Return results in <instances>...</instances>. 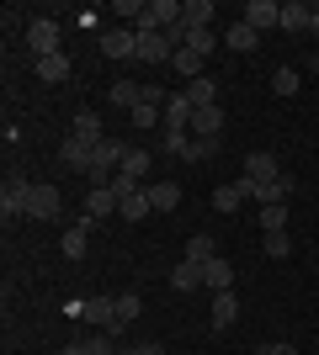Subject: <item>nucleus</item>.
Segmentation results:
<instances>
[{
  "instance_id": "19",
  "label": "nucleus",
  "mask_w": 319,
  "mask_h": 355,
  "mask_svg": "<svg viewBox=\"0 0 319 355\" xmlns=\"http://www.w3.org/2000/svg\"><path fill=\"white\" fill-rule=\"evenodd\" d=\"M186 101L192 106H218V80H213V74L192 80V85H186Z\"/></svg>"
},
{
  "instance_id": "7",
  "label": "nucleus",
  "mask_w": 319,
  "mask_h": 355,
  "mask_svg": "<svg viewBox=\"0 0 319 355\" xmlns=\"http://www.w3.org/2000/svg\"><path fill=\"white\" fill-rule=\"evenodd\" d=\"M27 191H32V180H22V175L6 180V191H0V212H6V223L27 218Z\"/></svg>"
},
{
  "instance_id": "36",
  "label": "nucleus",
  "mask_w": 319,
  "mask_h": 355,
  "mask_svg": "<svg viewBox=\"0 0 319 355\" xmlns=\"http://www.w3.org/2000/svg\"><path fill=\"white\" fill-rule=\"evenodd\" d=\"M288 250H293L288 234H266V254H272V260H288Z\"/></svg>"
},
{
  "instance_id": "2",
  "label": "nucleus",
  "mask_w": 319,
  "mask_h": 355,
  "mask_svg": "<svg viewBox=\"0 0 319 355\" xmlns=\"http://www.w3.org/2000/svg\"><path fill=\"white\" fill-rule=\"evenodd\" d=\"M27 48L38 53V59L59 53V21H54V16H32L27 21Z\"/></svg>"
},
{
  "instance_id": "21",
  "label": "nucleus",
  "mask_w": 319,
  "mask_h": 355,
  "mask_svg": "<svg viewBox=\"0 0 319 355\" xmlns=\"http://www.w3.org/2000/svg\"><path fill=\"white\" fill-rule=\"evenodd\" d=\"M170 286H176V292H197V286H202V266H192V260H181V266H176V270H170Z\"/></svg>"
},
{
  "instance_id": "3",
  "label": "nucleus",
  "mask_w": 319,
  "mask_h": 355,
  "mask_svg": "<svg viewBox=\"0 0 319 355\" xmlns=\"http://www.w3.org/2000/svg\"><path fill=\"white\" fill-rule=\"evenodd\" d=\"M59 212H64L59 186H43V180H32V191H27V218H59Z\"/></svg>"
},
{
  "instance_id": "18",
  "label": "nucleus",
  "mask_w": 319,
  "mask_h": 355,
  "mask_svg": "<svg viewBox=\"0 0 319 355\" xmlns=\"http://www.w3.org/2000/svg\"><path fill=\"white\" fill-rule=\"evenodd\" d=\"M38 80H48V85H64V80H69V59H64V53H48V59H38Z\"/></svg>"
},
{
  "instance_id": "25",
  "label": "nucleus",
  "mask_w": 319,
  "mask_h": 355,
  "mask_svg": "<svg viewBox=\"0 0 319 355\" xmlns=\"http://www.w3.org/2000/svg\"><path fill=\"white\" fill-rule=\"evenodd\" d=\"M261 228L266 234H288V202H266L261 207Z\"/></svg>"
},
{
  "instance_id": "8",
  "label": "nucleus",
  "mask_w": 319,
  "mask_h": 355,
  "mask_svg": "<svg viewBox=\"0 0 319 355\" xmlns=\"http://www.w3.org/2000/svg\"><path fill=\"white\" fill-rule=\"evenodd\" d=\"M240 21L245 27H277V21H282V6H277V0H250V6H245L240 11Z\"/></svg>"
},
{
  "instance_id": "11",
  "label": "nucleus",
  "mask_w": 319,
  "mask_h": 355,
  "mask_svg": "<svg viewBox=\"0 0 319 355\" xmlns=\"http://www.w3.org/2000/svg\"><path fill=\"white\" fill-rule=\"evenodd\" d=\"M117 207H122V196L112 191V186H91V191H85V218L101 223L106 212H117Z\"/></svg>"
},
{
  "instance_id": "33",
  "label": "nucleus",
  "mask_w": 319,
  "mask_h": 355,
  "mask_svg": "<svg viewBox=\"0 0 319 355\" xmlns=\"http://www.w3.org/2000/svg\"><path fill=\"white\" fill-rule=\"evenodd\" d=\"M186 48H192V53H202V59H208L213 48H218V32H213V27H202V32H186Z\"/></svg>"
},
{
  "instance_id": "15",
  "label": "nucleus",
  "mask_w": 319,
  "mask_h": 355,
  "mask_svg": "<svg viewBox=\"0 0 319 355\" xmlns=\"http://www.w3.org/2000/svg\"><path fill=\"white\" fill-rule=\"evenodd\" d=\"M234 318H240V302H234V292H218V297H213V329L224 334V329H234Z\"/></svg>"
},
{
  "instance_id": "39",
  "label": "nucleus",
  "mask_w": 319,
  "mask_h": 355,
  "mask_svg": "<svg viewBox=\"0 0 319 355\" xmlns=\"http://www.w3.org/2000/svg\"><path fill=\"white\" fill-rule=\"evenodd\" d=\"M261 355H298V350H293V345H282V340H277V345H266V350H261Z\"/></svg>"
},
{
  "instance_id": "24",
  "label": "nucleus",
  "mask_w": 319,
  "mask_h": 355,
  "mask_svg": "<svg viewBox=\"0 0 319 355\" xmlns=\"http://www.w3.org/2000/svg\"><path fill=\"white\" fill-rule=\"evenodd\" d=\"M128 117H133V128H138V133H149V128H160V122H165V106H149V101H138L133 112H128Z\"/></svg>"
},
{
  "instance_id": "23",
  "label": "nucleus",
  "mask_w": 319,
  "mask_h": 355,
  "mask_svg": "<svg viewBox=\"0 0 319 355\" xmlns=\"http://www.w3.org/2000/svg\"><path fill=\"white\" fill-rule=\"evenodd\" d=\"M176 74H181L186 85H192V80H202V53H192V48H176Z\"/></svg>"
},
{
  "instance_id": "4",
  "label": "nucleus",
  "mask_w": 319,
  "mask_h": 355,
  "mask_svg": "<svg viewBox=\"0 0 319 355\" xmlns=\"http://www.w3.org/2000/svg\"><path fill=\"white\" fill-rule=\"evenodd\" d=\"M59 164L64 170H85V175H91V164H96V144H85V138H64L59 144Z\"/></svg>"
},
{
  "instance_id": "9",
  "label": "nucleus",
  "mask_w": 319,
  "mask_h": 355,
  "mask_svg": "<svg viewBox=\"0 0 319 355\" xmlns=\"http://www.w3.org/2000/svg\"><path fill=\"white\" fill-rule=\"evenodd\" d=\"M91 228H96V218H80L75 228H64V239H59L64 260H80V254H85V244H91Z\"/></svg>"
},
{
  "instance_id": "14",
  "label": "nucleus",
  "mask_w": 319,
  "mask_h": 355,
  "mask_svg": "<svg viewBox=\"0 0 319 355\" xmlns=\"http://www.w3.org/2000/svg\"><path fill=\"white\" fill-rule=\"evenodd\" d=\"M213 16H218V11H213V0H186V6H181V27L202 32V27H213Z\"/></svg>"
},
{
  "instance_id": "12",
  "label": "nucleus",
  "mask_w": 319,
  "mask_h": 355,
  "mask_svg": "<svg viewBox=\"0 0 319 355\" xmlns=\"http://www.w3.org/2000/svg\"><path fill=\"white\" fill-rule=\"evenodd\" d=\"M218 128H224V112H218V106H197L186 133H192V138H218Z\"/></svg>"
},
{
  "instance_id": "41",
  "label": "nucleus",
  "mask_w": 319,
  "mask_h": 355,
  "mask_svg": "<svg viewBox=\"0 0 319 355\" xmlns=\"http://www.w3.org/2000/svg\"><path fill=\"white\" fill-rule=\"evenodd\" d=\"M309 74H319V53H309Z\"/></svg>"
},
{
  "instance_id": "37",
  "label": "nucleus",
  "mask_w": 319,
  "mask_h": 355,
  "mask_svg": "<svg viewBox=\"0 0 319 355\" xmlns=\"http://www.w3.org/2000/svg\"><path fill=\"white\" fill-rule=\"evenodd\" d=\"M112 191H117V196H133V191H144V186H138L133 175H122V170H117V175H112Z\"/></svg>"
},
{
  "instance_id": "13",
  "label": "nucleus",
  "mask_w": 319,
  "mask_h": 355,
  "mask_svg": "<svg viewBox=\"0 0 319 355\" xmlns=\"http://www.w3.org/2000/svg\"><path fill=\"white\" fill-rule=\"evenodd\" d=\"M256 43H261V32H256V27H245V21L224 27V48H229V53H256Z\"/></svg>"
},
{
  "instance_id": "22",
  "label": "nucleus",
  "mask_w": 319,
  "mask_h": 355,
  "mask_svg": "<svg viewBox=\"0 0 319 355\" xmlns=\"http://www.w3.org/2000/svg\"><path fill=\"white\" fill-rule=\"evenodd\" d=\"M117 212H122L128 223H144V218L154 212V207H149V186H144V191H133V196H122V207H117Z\"/></svg>"
},
{
  "instance_id": "1",
  "label": "nucleus",
  "mask_w": 319,
  "mask_h": 355,
  "mask_svg": "<svg viewBox=\"0 0 319 355\" xmlns=\"http://www.w3.org/2000/svg\"><path fill=\"white\" fill-rule=\"evenodd\" d=\"M80 318L96 324L101 334H112V340L122 334V324H117V297H85V302H80Z\"/></svg>"
},
{
  "instance_id": "5",
  "label": "nucleus",
  "mask_w": 319,
  "mask_h": 355,
  "mask_svg": "<svg viewBox=\"0 0 319 355\" xmlns=\"http://www.w3.org/2000/svg\"><path fill=\"white\" fill-rule=\"evenodd\" d=\"M138 64H170L176 59V48H170V37L165 32H138V53H133Z\"/></svg>"
},
{
  "instance_id": "34",
  "label": "nucleus",
  "mask_w": 319,
  "mask_h": 355,
  "mask_svg": "<svg viewBox=\"0 0 319 355\" xmlns=\"http://www.w3.org/2000/svg\"><path fill=\"white\" fill-rule=\"evenodd\" d=\"M138 313H144V308H138V292H122L117 297V324H133Z\"/></svg>"
},
{
  "instance_id": "38",
  "label": "nucleus",
  "mask_w": 319,
  "mask_h": 355,
  "mask_svg": "<svg viewBox=\"0 0 319 355\" xmlns=\"http://www.w3.org/2000/svg\"><path fill=\"white\" fill-rule=\"evenodd\" d=\"M117 355H165V345H160V340H144V345H133V350H117Z\"/></svg>"
},
{
  "instance_id": "35",
  "label": "nucleus",
  "mask_w": 319,
  "mask_h": 355,
  "mask_svg": "<svg viewBox=\"0 0 319 355\" xmlns=\"http://www.w3.org/2000/svg\"><path fill=\"white\" fill-rule=\"evenodd\" d=\"M112 11H117V16H128V21H133V27H138V21H144V11H149V6H144V0H117Z\"/></svg>"
},
{
  "instance_id": "10",
  "label": "nucleus",
  "mask_w": 319,
  "mask_h": 355,
  "mask_svg": "<svg viewBox=\"0 0 319 355\" xmlns=\"http://www.w3.org/2000/svg\"><path fill=\"white\" fill-rule=\"evenodd\" d=\"M202 286H213V297H218V292H234V266H229L224 254H213L208 266H202Z\"/></svg>"
},
{
  "instance_id": "27",
  "label": "nucleus",
  "mask_w": 319,
  "mask_h": 355,
  "mask_svg": "<svg viewBox=\"0 0 319 355\" xmlns=\"http://www.w3.org/2000/svg\"><path fill=\"white\" fill-rule=\"evenodd\" d=\"M240 202H245V180H234V186H218V191H213V207H218V212H240Z\"/></svg>"
},
{
  "instance_id": "28",
  "label": "nucleus",
  "mask_w": 319,
  "mask_h": 355,
  "mask_svg": "<svg viewBox=\"0 0 319 355\" xmlns=\"http://www.w3.org/2000/svg\"><path fill=\"white\" fill-rule=\"evenodd\" d=\"M282 32H309V6L304 0H293V6H282V21H277Z\"/></svg>"
},
{
  "instance_id": "17",
  "label": "nucleus",
  "mask_w": 319,
  "mask_h": 355,
  "mask_svg": "<svg viewBox=\"0 0 319 355\" xmlns=\"http://www.w3.org/2000/svg\"><path fill=\"white\" fill-rule=\"evenodd\" d=\"M293 186H298V180H293L288 170H282V175H277L272 186H256V202H261V207H266V202H288V196H293Z\"/></svg>"
},
{
  "instance_id": "26",
  "label": "nucleus",
  "mask_w": 319,
  "mask_h": 355,
  "mask_svg": "<svg viewBox=\"0 0 319 355\" xmlns=\"http://www.w3.org/2000/svg\"><path fill=\"white\" fill-rule=\"evenodd\" d=\"M106 96H112V101H117L122 112H133V106L144 101V85H133V80H117V85L106 90Z\"/></svg>"
},
{
  "instance_id": "29",
  "label": "nucleus",
  "mask_w": 319,
  "mask_h": 355,
  "mask_svg": "<svg viewBox=\"0 0 319 355\" xmlns=\"http://www.w3.org/2000/svg\"><path fill=\"white\" fill-rule=\"evenodd\" d=\"M75 138H85V144H101V117L96 112H75Z\"/></svg>"
},
{
  "instance_id": "6",
  "label": "nucleus",
  "mask_w": 319,
  "mask_h": 355,
  "mask_svg": "<svg viewBox=\"0 0 319 355\" xmlns=\"http://www.w3.org/2000/svg\"><path fill=\"white\" fill-rule=\"evenodd\" d=\"M101 53L106 59H133L138 53V32L133 27H106L101 32Z\"/></svg>"
},
{
  "instance_id": "31",
  "label": "nucleus",
  "mask_w": 319,
  "mask_h": 355,
  "mask_svg": "<svg viewBox=\"0 0 319 355\" xmlns=\"http://www.w3.org/2000/svg\"><path fill=\"white\" fill-rule=\"evenodd\" d=\"M149 148H128V159H122V175H133V180H144L149 175Z\"/></svg>"
},
{
  "instance_id": "40",
  "label": "nucleus",
  "mask_w": 319,
  "mask_h": 355,
  "mask_svg": "<svg viewBox=\"0 0 319 355\" xmlns=\"http://www.w3.org/2000/svg\"><path fill=\"white\" fill-rule=\"evenodd\" d=\"M309 32L319 37V6H309Z\"/></svg>"
},
{
  "instance_id": "32",
  "label": "nucleus",
  "mask_w": 319,
  "mask_h": 355,
  "mask_svg": "<svg viewBox=\"0 0 319 355\" xmlns=\"http://www.w3.org/2000/svg\"><path fill=\"white\" fill-rule=\"evenodd\" d=\"M213 254H218V250H213V239H208V234H192V244H186V260H192V266H208Z\"/></svg>"
},
{
  "instance_id": "16",
  "label": "nucleus",
  "mask_w": 319,
  "mask_h": 355,
  "mask_svg": "<svg viewBox=\"0 0 319 355\" xmlns=\"http://www.w3.org/2000/svg\"><path fill=\"white\" fill-rule=\"evenodd\" d=\"M176 202H181V186H176V180H154L149 186V207L154 212H176Z\"/></svg>"
},
{
  "instance_id": "42",
  "label": "nucleus",
  "mask_w": 319,
  "mask_h": 355,
  "mask_svg": "<svg viewBox=\"0 0 319 355\" xmlns=\"http://www.w3.org/2000/svg\"><path fill=\"white\" fill-rule=\"evenodd\" d=\"M314 266H319V260H314Z\"/></svg>"
},
{
  "instance_id": "30",
  "label": "nucleus",
  "mask_w": 319,
  "mask_h": 355,
  "mask_svg": "<svg viewBox=\"0 0 319 355\" xmlns=\"http://www.w3.org/2000/svg\"><path fill=\"white\" fill-rule=\"evenodd\" d=\"M298 85H304V74L293 69V64H282V69L272 74V90H277V96H298Z\"/></svg>"
},
{
  "instance_id": "20",
  "label": "nucleus",
  "mask_w": 319,
  "mask_h": 355,
  "mask_svg": "<svg viewBox=\"0 0 319 355\" xmlns=\"http://www.w3.org/2000/svg\"><path fill=\"white\" fill-rule=\"evenodd\" d=\"M213 148H218V138H192V133H186V138H181V148H176V159H192V164H202V159L213 154Z\"/></svg>"
}]
</instances>
